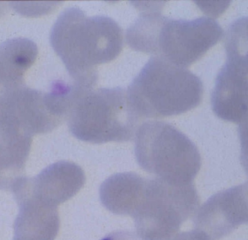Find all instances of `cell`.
<instances>
[{
    "label": "cell",
    "instance_id": "6da1fadb",
    "mask_svg": "<svg viewBox=\"0 0 248 240\" xmlns=\"http://www.w3.org/2000/svg\"><path fill=\"white\" fill-rule=\"evenodd\" d=\"M50 43L74 84L93 89L98 78L97 66L113 60L122 52L123 30L107 16L89 17L81 9L70 7L54 24Z\"/></svg>",
    "mask_w": 248,
    "mask_h": 240
},
{
    "label": "cell",
    "instance_id": "7a4b0ae2",
    "mask_svg": "<svg viewBox=\"0 0 248 240\" xmlns=\"http://www.w3.org/2000/svg\"><path fill=\"white\" fill-rule=\"evenodd\" d=\"M223 30L214 19H173L157 12L143 13L126 31V42L139 52L186 68L201 59L221 39Z\"/></svg>",
    "mask_w": 248,
    "mask_h": 240
},
{
    "label": "cell",
    "instance_id": "3957f363",
    "mask_svg": "<svg viewBox=\"0 0 248 240\" xmlns=\"http://www.w3.org/2000/svg\"><path fill=\"white\" fill-rule=\"evenodd\" d=\"M141 119L125 89L72 85L66 120L70 132L79 140L94 144L131 140Z\"/></svg>",
    "mask_w": 248,
    "mask_h": 240
},
{
    "label": "cell",
    "instance_id": "277c9868",
    "mask_svg": "<svg viewBox=\"0 0 248 240\" xmlns=\"http://www.w3.org/2000/svg\"><path fill=\"white\" fill-rule=\"evenodd\" d=\"M131 105L141 118H163L186 113L199 105L203 85L186 68L153 56L127 90Z\"/></svg>",
    "mask_w": 248,
    "mask_h": 240
},
{
    "label": "cell",
    "instance_id": "5b68a950",
    "mask_svg": "<svg viewBox=\"0 0 248 240\" xmlns=\"http://www.w3.org/2000/svg\"><path fill=\"white\" fill-rule=\"evenodd\" d=\"M134 151L142 169L171 184H192L202 164L196 145L164 121L150 120L140 125Z\"/></svg>",
    "mask_w": 248,
    "mask_h": 240
},
{
    "label": "cell",
    "instance_id": "8992f818",
    "mask_svg": "<svg viewBox=\"0 0 248 240\" xmlns=\"http://www.w3.org/2000/svg\"><path fill=\"white\" fill-rule=\"evenodd\" d=\"M199 205L193 183L175 184L160 179H147L131 217L137 235L143 240H173Z\"/></svg>",
    "mask_w": 248,
    "mask_h": 240
},
{
    "label": "cell",
    "instance_id": "52a82bcc",
    "mask_svg": "<svg viewBox=\"0 0 248 240\" xmlns=\"http://www.w3.org/2000/svg\"><path fill=\"white\" fill-rule=\"evenodd\" d=\"M85 181V174L79 165L59 161L42 170L34 178L22 177L12 192L16 200L32 197L58 207L76 195Z\"/></svg>",
    "mask_w": 248,
    "mask_h": 240
},
{
    "label": "cell",
    "instance_id": "ba28073f",
    "mask_svg": "<svg viewBox=\"0 0 248 240\" xmlns=\"http://www.w3.org/2000/svg\"><path fill=\"white\" fill-rule=\"evenodd\" d=\"M193 223L195 229L212 240L221 239L248 224V181L210 197L195 212Z\"/></svg>",
    "mask_w": 248,
    "mask_h": 240
},
{
    "label": "cell",
    "instance_id": "9c48e42d",
    "mask_svg": "<svg viewBox=\"0 0 248 240\" xmlns=\"http://www.w3.org/2000/svg\"><path fill=\"white\" fill-rule=\"evenodd\" d=\"M32 136L0 116V190L12 191L23 176L31 148Z\"/></svg>",
    "mask_w": 248,
    "mask_h": 240
},
{
    "label": "cell",
    "instance_id": "30bf717a",
    "mask_svg": "<svg viewBox=\"0 0 248 240\" xmlns=\"http://www.w3.org/2000/svg\"><path fill=\"white\" fill-rule=\"evenodd\" d=\"M16 202L20 210L15 221L13 240H55L60 229L58 207L32 197Z\"/></svg>",
    "mask_w": 248,
    "mask_h": 240
},
{
    "label": "cell",
    "instance_id": "8fae6325",
    "mask_svg": "<svg viewBox=\"0 0 248 240\" xmlns=\"http://www.w3.org/2000/svg\"><path fill=\"white\" fill-rule=\"evenodd\" d=\"M38 48L26 38L8 39L0 45V100L24 85V75L34 63Z\"/></svg>",
    "mask_w": 248,
    "mask_h": 240
},
{
    "label": "cell",
    "instance_id": "7c38bea8",
    "mask_svg": "<svg viewBox=\"0 0 248 240\" xmlns=\"http://www.w3.org/2000/svg\"><path fill=\"white\" fill-rule=\"evenodd\" d=\"M211 105L219 119L240 124L248 119V84L221 69L211 94Z\"/></svg>",
    "mask_w": 248,
    "mask_h": 240
},
{
    "label": "cell",
    "instance_id": "4fadbf2b",
    "mask_svg": "<svg viewBox=\"0 0 248 240\" xmlns=\"http://www.w3.org/2000/svg\"><path fill=\"white\" fill-rule=\"evenodd\" d=\"M147 180L133 172L119 173L111 176L100 186L102 204L114 214L132 216Z\"/></svg>",
    "mask_w": 248,
    "mask_h": 240
},
{
    "label": "cell",
    "instance_id": "5bb4252c",
    "mask_svg": "<svg viewBox=\"0 0 248 240\" xmlns=\"http://www.w3.org/2000/svg\"><path fill=\"white\" fill-rule=\"evenodd\" d=\"M224 43L227 61L223 67L248 84V17H240L230 25Z\"/></svg>",
    "mask_w": 248,
    "mask_h": 240
},
{
    "label": "cell",
    "instance_id": "9a60e30c",
    "mask_svg": "<svg viewBox=\"0 0 248 240\" xmlns=\"http://www.w3.org/2000/svg\"><path fill=\"white\" fill-rule=\"evenodd\" d=\"M239 136L241 144V164L248 175V119L240 123L238 128Z\"/></svg>",
    "mask_w": 248,
    "mask_h": 240
},
{
    "label": "cell",
    "instance_id": "2e32d148",
    "mask_svg": "<svg viewBox=\"0 0 248 240\" xmlns=\"http://www.w3.org/2000/svg\"><path fill=\"white\" fill-rule=\"evenodd\" d=\"M173 240H212L209 236L199 229H192L189 232L177 234Z\"/></svg>",
    "mask_w": 248,
    "mask_h": 240
}]
</instances>
